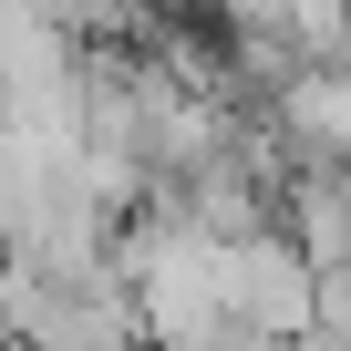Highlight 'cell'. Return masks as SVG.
<instances>
[{
	"instance_id": "cell-1",
	"label": "cell",
	"mask_w": 351,
	"mask_h": 351,
	"mask_svg": "<svg viewBox=\"0 0 351 351\" xmlns=\"http://www.w3.org/2000/svg\"><path fill=\"white\" fill-rule=\"evenodd\" d=\"M289 124V145H300V165H330L341 155V134H351V93H341V73H310V62H289L279 83H269V134ZM279 145V155H289Z\"/></svg>"
}]
</instances>
